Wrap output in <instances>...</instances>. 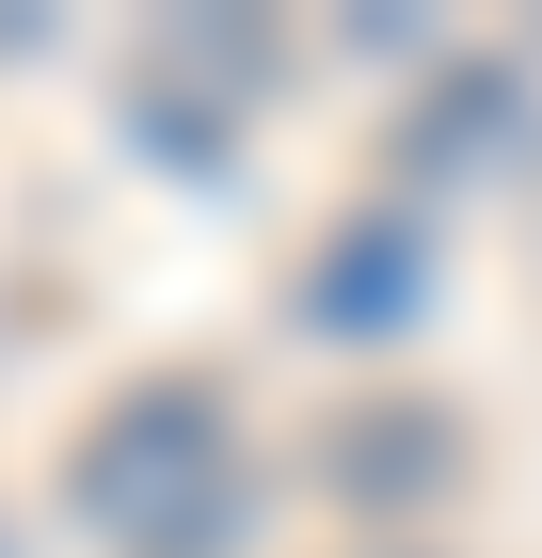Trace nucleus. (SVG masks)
<instances>
[{"instance_id":"obj_1","label":"nucleus","mask_w":542,"mask_h":558,"mask_svg":"<svg viewBox=\"0 0 542 558\" xmlns=\"http://www.w3.org/2000/svg\"><path fill=\"white\" fill-rule=\"evenodd\" d=\"M81 526L128 543V558H208L224 526H240V447H224V415L192 384L112 399V415L81 430Z\"/></svg>"},{"instance_id":"obj_2","label":"nucleus","mask_w":542,"mask_h":558,"mask_svg":"<svg viewBox=\"0 0 542 558\" xmlns=\"http://www.w3.org/2000/svg\"><path fill=\"white\" fill-rule=\"evenodd\" d=\"M335 271H351V288H320V319H399V240H335Z\"/></svg>"}]
</instances>
